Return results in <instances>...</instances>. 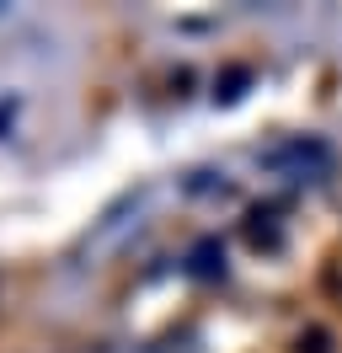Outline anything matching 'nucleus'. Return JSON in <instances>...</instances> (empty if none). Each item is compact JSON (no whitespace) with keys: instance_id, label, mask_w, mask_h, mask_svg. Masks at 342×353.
<instances>
[{"instance_id":"2","label":"nucleus","mask_w":342,"mask_h":353,"mask_svg":"<svg viewBox=\"0 0 342 353\" xmlns=\"http://www.w3.org/2000/svg\"><path fill=\"white\" fill-rule=\"evenodd\" d=\"M188 273H192V279H219V273H225V246L214 241V236L192 241V252H188Z\"/></svg>"},{"instance_id":"3","label":"nucleus","mask_w":342,"mask_h":353,"mask_svg":"<svg viewBox=\"0 0 342 353\" xmlns=\"http://www.w3.org/2000/svg\"><path fill=\"white\" fill-rule=\"evenodd\" d=\"M246 236H252V246H268V252H278V246H283V230H278V220H273V214H262V209L252 214Z\"/></svg>"},{"instance_id":"4","label":"nucleus","mask_w":342,"mask_h":353,"mask_svg":"<svg viewBox=\"0 0 342 353\" xmlns=\"http://www.w3.org/2000/svg\"><path fill=\"white\" fill-rule=\"evenodd\" d=\"M246 86H252V70H246V65L225 70V75L214 81V102H235V97H241V91H246Z\"/></svg>"},{"instance_id":"5","label":"nucleus","mask_w":342,"mask_h":353,"mask_svg":"<svg viewBox=\"0 0 342 353\" xmlns=\"http://www.w3.org/2000/svg\"><path fill=\"white\" fill-rule=\"evenodd\" d=\"M299 353H326V332H310V337H299Z\"/></svg>"},{"instance_id":"1","label":"nucleus","mask_w":342,"mask_h":353,"mask_svg":"<svg viewBox=\"0 0 342 353\" xmlns=\"http://www.w3.org/2000/svg\"><path fill=\"white\" fill-rule=\"evenodd\" d=\"M262 166L273 176H283V182H321L332 172V150L321 139H283V145H273L262 155Z\"/></svg>"}]
</instances>
